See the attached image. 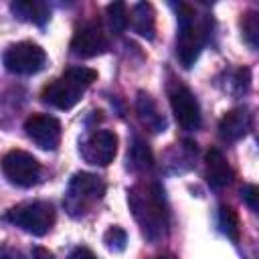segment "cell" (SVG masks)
Segmentation results:
<instances>
[{
  "mask_svg": "<svg viewBox=\"0 0 259 259\" xmlns=\"http://www.w3.org/2000/svg\"><path fill=\"white\" fill-rule=\"evenodd\" d=\"M26 136L40 150H57L61 144V121L49 113H32L24 121Z\"/></svg>",
  "mask_w": 259,
  "mask_h": 259,
  "instance_id": "cell-11",
  "label": "cell"
},
{
  "mask_svg": "<svg viewBox=\"0 0 259 259\" xmlns=\"http://www.w3.org/2000/svg\"><path fill=\"white\" fill-rule=\"evenodd\" d=\"M170 105L174 111V117L178 121V125L186 132H194L200 127L202 115H200V105L194 97V93L186 87L176 83L170 89Z\"/></svg>",
  "mask_w": 259,
  "mask_h": 259,
  "instance_id": "cell-9",
  "label": "cell"
},
{
  "mask_svg": "<svg viewBox=\"0 0 259 259\" xmlns=\"http://www.w3.org/2000/svg\"><path fill=\"white\" fill-rule=\"evenodd\" d=\"M79 154L87 164L107 166L117 154V136L109 130H93L81 140Z\"/></svg>",
  "mask_w": 259,
  "mask_h": 259,
  "instance_id": "cell-8",
  "label": "cell"
},
{
  "mask_svg": "<svg viewBox=\"0 0 259 259\" xmlns=\"http://www.w3.org/2000/svg\"><path fill=\"white\" fill-rule=\"evenodd\" d=\"M107 22L113 32H123L127 28V8L123 2H111L107 6Z\"/></svg>",
  "mask_w": 259,
  "mask_h": 259,
  "instance_id": "cell-19",
  "label": "cell"
},
{
  "mask_svg": "<svg viewBox=\"0 0 259 259\" xmlns=\"http://www.w3.org/2000/svg\"><path fill=\"white\" fill-rule=\"evenodd\" d=\"M32 257H34V259H55L53 253H51L49 249H45V247H34V249H32Z\"/></svg>",
  "mask_w": 259,
  "mask_h": 259,
  "instance_id": "cell-25",
  "label": "cell"
},
{
  "mask_svg": "<svg viewBox=\"0 0 259 259\" xmlns=\"http://www.w3.org/2000/svg\"><path fill=\"white\" fill-rule=\"evenodd\" d=\"M259 14L257 12H247L245 16H243V22H241V26H243V36H245V40L253 47V49H257V42H259V18H257Z\"/></svg>",
  "mask_w": 259,
  "mask_h": 259,
  "instance_id": "cell-21",
  "label": "cell"
},
{
  "mask_svg": "<svg viewBox=\"0 0 259 259\" xmlns=\"http://www.w3.org/2000/svg\"><path fill=\"white\" fill-rule=\"evenodd\" d=\"M4 219L34 237H42L55 225V208L51 202L32 200V202H22L12 206Z\"/></svg>",
  "mask_w": 259,
  "mask_h": 259,
  "instance_id": "cell-5",
  "label": "cell"
},
{
  "mask_svg": "<svg viewBox=\"0 0 259 259\" xmlns=\"http://www.w3.org/2000/svg\"><path fill=\"white\" fill-rule=\"evenodd\" d=\"M208 30H210L208 18L196 16V10L188 4L178 6L176 57L184 69H190L196 63V59L208 38Z\"/></svg>",
  "mask_w": 259,
  "mask_h": 259,
  "instance_id": "cell-3",
  "label": "cell"
},
{
  "mask_svg": "<svg viewBox=\"0 0 259 259\" xmlns=\"http://www.w3.org/2000/svg\"><path fill=\"white\" fill-rule=\"evenodd\" d=\"M97 79V71L89 69V67H69L63 71L61 77L49 81L42 91H40V99L57 109H71L75 107L83 93L87 91V87H91V83Z\"/></svg>",
  "mask_w": 259,
  "mask_h": 259,
  "instance_id": "cell-2",
  "label": "cell"
},
{
  "mask_svg": "<svg viewBox=\"0 0 259 259\" xmlns=\"http://www.w3.org/2000/svg\"><path fill=\"white\" fill-rule=\"evenodd\" d=\"M127 24H132V28L152 40L154 34H156V12H154V6L150 2H138L134 8H132V16H127Z\"/></svg>",
  "mask_w": 259,
  "mask_h": 259,
  "instance_id": "cell-16",
  "label": "cell"
},
{
  "mask_svg": "<svg viewBox=\"0 0 259 259\" xmlns=\"http://www.w3.org/2000/svg\"><path fill=\"white\" fill-rule=\"evenodd\" d=\"M241 194H243L245 204H247L251 210H257V208H259V188H257L255 184H245L243 190H241Z\"/></svg>",
  "mask_w": 259,
  "mask_h": 259,
  "instance_id": "cell-22",
  "label": "cell"
},
{
  "mask_svg": "<svg viewBox=\"0 0 259 259\" xmlns=\"http://www.w3.org/2000/svg\"><path fill=\"white\" fill-rule=\"evenodd\" d=\"M10 10H12V14L18 20L32 22L36 26L47 24L49 18H51L49 4L47 2H40V0H16V2L10 4Z\"/></svg>",
  "mask_w": 259,
  "mask_h": 259,
  "instance_id": "cell-14",
  "label": "cell"
},
{
  "mask_svg": "<svg viewBox=\"0 0 259 259\" xmlns=\"http://www.w3.org/2000/svg\"><path fill=\"white\" fill-rule=\"evenodd\" d=\"M109 47V40L101 28L99 22H85L81 24L73 38H71V53L79 59H91V57H97L101 53H105Z\"/></svg>",
  "mask_w": 259,
  "mask_h": 259,
  "instance_id": "cell-10",
  "label": "cell"
},
{
  "mask_svg": "<svg viewBox=\"0 0 259 259\" xmlns=\"http://www.w3.org/2000/svg\"><path fill=\"white\" fill-rule=\"evenodd\" d=\"M127 166L136 172H146L154 166V154L146 140L138 136L132 140V146L127 150Z\"/></svg>",
  "mask_w": 259,
  "mask_h": 259,
  "instance_id": "cell-17",
  "label": "cell"
},
{
  "mask_svg": "<svg viewBox=\"0 0 259 259\" xmlns=\"http://www.w3.org/2000/svg\"><path fill=\"white\" fill-rule=\"evenodd\" d=\"M127 202L148 241H160L168 233L170 212L160 182H140L127 190Z\"/></svg>",
  "mask_w": 259,
  "mask_h": 259,
  "instance_id": "cell-1",
  "label": "cell"
},
{
  "mask_svg": "<svg viewBox=\"0 0 259 259\" xmlns=\"http://www.w3.org/2000/svg\"><path fill=\"white\" fill-rule=\"evenodd\" d=\"M251 127V113L247 107H235L227 111L219 121V136L223 142H237L247 136Z\"/></svg>",
  "mask_w": 259,
  "mask_h": 259,
  "instance_id": "cell-12",
  "label": "cell"
},
{
  "mask_svg": "<svg viewBox=\"0 0 259 259\" xmlns=\"http://www.w3.org/2000/svg\"><path fill=\"white\" fill-rule=\"evenodd\" d=\"M67 259H97V257H95V253H93L91 249H87V247H75V249L69 253Z\"/></svg>",
  "mask_w": 259,
  "mask_h": 259,
  "instance_id": "cell-23",
  "label": "cell"
},
{
  "mask_svg": "<svg viewBox=\"0 0 259 259\" xmlns=\"http://www.w3.org/2000/svg\"><path fill=\"white\" fill-rule=\"evenodd\" d=\"M154 259H176L174 255H160V257H154Z\"/></svg>",
  "mask_w": 259,
  "mask_h": 259,
  "instance_id": "cell-26",
  "label": "cell"
},
{
  "mask_svg": "<svg viewBox=\"0 0 259 259\" xmlns=\"http://www.w3.org/2000/svg\"><path fill=\"white\" fill-rule=\"evenodd\" d=\"M0 259H26V257L16 249H0Z\"/></svg>",
  "mask_w": 259,
  "mask_h": 259,
  "instance_id": "cell-24",
  "label": "cell"
},
{
  "mask_svg": "<svg viewBox=\"0 0 259 259\" xmlns=\"http://www.w3.org/2000/svg\"><path fill=\"white\" fill-rule=\"evenodd\" d=\"M0 168H2L4 178L10 184L22 186V188H28V186L36 184L40 180V172H42L38 160L32 154L24 152V150L6 152L0 160Z\"/></svg>",
  "mask_w": 259,
  "mask_h": 259,
  "instance_id": "cell-6",
  "label": "cell"
},
{
  "mask_svg": "<svg viewBox=\"0 0 259 259\" xmlns=\"http://www.w3.org/2000/svg\"><path fill=\"white\" fill-rule=\"evenodd\" d=\"M136 111H138L140 121H142L150 132L158 134V132H164V130H166V117L160 113L156 101H154L148 93H144V91L138 93V99H136Z\"/></svg>",
  "mask_w": 259,
  "mask_h": 259,
  "instance_id": "cell-15",
  "label": "cell"
},
{
  "mask_svg": "<svg viewBox=\"0 0 259 259\" xmlns=\"http://www.w3.org/2000/svg\"><path fill=\"white\" fill-rule=\"evenodd\" d=\"M204 164H206V170H204V178L206 182L212 186V188H225L233 182V168L229 166L227 158L223 156V152L219 148H210L204 156Z\"/></svg>",
  "mask_w": 259,
  "mask_h": 259,
  "instance_id": "cell-13",
  "label": "cell"
},
{
  "mask_svg": "<svg viewBox=\"0 0 259 259\" xmlns=\"http://www.w3.org/2000/svg\"><path fill=\"white\" fill-rule=\"evenodd\" d=\"M2 63H4V67L10 73H16V75H34L40 69H45V65H47V53L38 45L28 42V40H22V42L10 45L4 51Z\"/></svg>",
  "mask_w": 259,
  "mask_h": 259,
  "instance_id": "cell-7",
  "label": "cell"
},
{
  "mask_svg": "<svg viewBox=\"0 0 259 259\" xmlns=\"http://www.w3.org/2000/svg\"><path fill=\"white\" fill-rule=\"evenodd\" d=\"M105 194V182L91 172H77L69 180L63 196V206L71 217L87 214Z\"/></svg>",
  "mask_w": 259,
  "mask_h": 259,
  "instance_id": "cell-4",
  "label": "cell"
},
{
  "mask_svg": "<svg viewBox=\"0 0 259 259\" xmlns=\"http://www.w3.org/2000/svg\"><path fill=\"white\" fill-rule=\"evenodd\" d=\"M219 229L223 235H227L233 243L239 241V217L237 212L227 206V204H221L219 206Z\"/></svg>",
  "mask_w": 259,
  "mask_h": 259,
  "instance_id": "cell-18",
  "label": "cell"
},
{
  "mask_svg": "<svg viewBox=\"0 0 259 259\" xmlns=\"http://www.w3.org/2000/svg\"><path fill=\"white\" fill-rule=\"evenodd\" d=\"M103 243H105V247H107L109 251H113V253H121V251L127 247V233H125L121 227L113 225V227H109V229L105 231V235H103Z\"/></svg>",
  "mask_w": 259,
  "mask_h": 259,
  "instance_id": "cell-20",
  "label": "cell"
}]
</instances>
